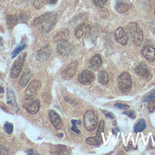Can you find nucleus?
Wrapping results in <instances>:
<instances>
[{"instance_id":"1","label":"nucleus","mask_w":155,"mask_h":155,"mask_svg":"<svg viewBox=\"0 0 155 155\" xmlns=\"http://www.w3.org/2000/svg\"><path fill=\"white\" fill-rule=\"evenodd\" d=\"M126 28L134 44L136 46L139 45L143 39V33L139 25L136 22H130L127 25Z\"/></svg>"},{"instance_id":"2","label":"nucleus","mask_w":155,"mask_h":155,"mask_svg":"<svg viewBox=\"0 0 155 155\" xmlns=\"http://www.w3.org/2000/svg\"><path fill=\"white\" fill-rule=\"evenodd\" d=\"M85 128L90 131H93L97 127V118L96 113L93 110L87 111L84 116Z\"/></svg>"},{"instance_id":"3","label":"nucleus","mask_w":155,"mask_h":155,"mask_svg":"<svg viewBox=\"0 0 155 155\" xmlns=\"http://www.w3.org/2000/svg\"><path fill=\"white\" fill-rule=\"evenodd\" d=\"M23 107L30 113H36L40 108L39 101L34 99L32 96H28L23 101Z\"/></svg>"},{"instance_id":"4","label":"nucleus","mask_w":155,"mask_h":155,"mask_svg":"<svg viewBox=\"0 0 155 155\" xmlns=\"http://www.w3.org/2000/svg\"><path fill=\"white\" fill-rule=\"evenodd\" d=\"M118 87L119 89L126 92L130 90L132 85V80L130 74L127 72H124L118 77Z\"/></svg>"},{"instance_id":"5","label":"nucleus","mask_w":155,"mask_h":155,"mask_svg":"<svg viewBox=\"0 0 155 155\" xmlns=\"http://www.w3.org/2000/svg\"><path fill=\"white\" fill-rule=\"evenodd\" d=\"M25 53L21 54L13 63L10 70V76L12 78L15 79L19 75L25 61Z\"/></svg>"},{"instance_id":"6","label":"nucleus","mask_w":155,"mask_h":155,"mask_svg":"<svg viewBox=\"0 0 155 155\" xmlns=\"http://www.w3.org/2000/svg\"><path fill=\"white\" fill-rule=\"evenodd\" d=\"M78 68V62L76 61H72L62 70L61 75L63 78L67 80H69L73 78L75 75Z\"/></svg>"},{"instance_id":"7","label":"nucleus","mask_w":155,"mask_h":155,"mask_svg":"<svg viewBox=\"0 0 155 155\" xmlns=\"http://www.w3.org/2000/svg\"><path fill=\"white\" fill-rule=\"evenodd\" d=\"M114 38L118 43L125 45L128 41V35L126 30L121 27L117 28L114 31Z\"/></svg>"},{"instance_id":"8","label":"nucleus","mask_w":155,"mask_h":155,"mask_svg":"<svg viewBox=\"0 0 155 155\" xmlns=\"http://www.w3.org/2000/svg\"><path fill=\"white\" fill-rule=\"evenodd\" d=\"M94 79V76L93 73L88 70H84L78 76L79 82L84 85H87L91 83Z\"/></svg>"},{"instance_id":"9","label":"nucleus","mask_w":155,"mask_h":155,"mask_svg":"<svg viewBox=\"0 0 155 155\" xmlns=\"http://www.w3.org/2000/svg\"><path fill=\"white\" fill-rule=\"evenodd\" d=\"M57 50L60 54L67 56L72 53L73 48L72 45L66 41L60 42L57 46Z\"/></svg>"},{"instance_id":"10","label":"nucleus","mask_w":155,"mask_h":155,"mask_svg":"<svg viewBox=\"0 0 155 155\" xmlns=\"http://www.w3.org/2000/svg\"><path fill=\"white\" fill-rule=\"evenodd\" d=\"M135 73L140 77L142 78L145 80H150L151 78V75L147 68V67L143 62L140 63L138 66H137L134 70Z\"/></svg>"},{"instance_id":"11","label":"nucleus","mask_w":155,"mask_h":155,"mask_svg":"<svg viewBox=\"0 0 155 155\" xmlns=\"http://www.w3.org/2000/svg\"><path fill=\"white\" fill-rule=\"evenodd\" d=\"M141 53L149 62H153L155 60V48L153 47L145 45L142 47Z\"/></svg>"},{"instance_id":"12","label":"nucleus","mask_w":155,"mask_h":155,"mask_svg":"<svg viewBox=\"0 0 155 155\" xmlns=\"http://www.w3.org/2000/svg\"><path fill=\"white\" fill-rule=\"evenodd\" d=\"M50 122L56 129H60L62 126V122L59 115L54 110H50L48 113Z\"/></svg>"},{"instance_id":"13","label":"nucleus","mask_w":155,"mask_h":155,"mask_svg":"<svg viewBox=\"0 0 155 155\" xmlns=\"http://www.w3.org/2000/svg\"><path fill=\"white\" fill-rule=\"evenodd\" d=\"M131 7V3L129 0H117L115 8L119 13H125Z\"/></svg>"},{"instance_id":"14","label":"nucleus","mask_w":155,"mask_h":155,"mask_svg":"<svg viewBox=\"0 0 155 155\" xmlns=\"http://www.w3.org/2000/svg\"><path fill=\"white\" fill-rule=\"evenodd\" d=\"M41 83L37 79L33 80L28 85L25 90V94L28 96H33L40 88Z\"/></svg>"},{"instance_id":"15","label":"nucleus","mask_w":155,"mask_h":155,"mask_svg":"<svg viewBox=\"0 0 155 155\" xmlns=\"http://www.w3.org/2000/svg\"><path fill=\"white\" fill-rule=\"evenodd\" d=\"M7 101L8 105L15 111H18V107L15 99V96L12 90L8 88L7 90Z\"/></svg>"},{"instance_id":"16","label":"nucleus","mask_w":155,"mask_h":155,"mask_svg":"<svg viewBox=\"0 0 155 155\" xmlns=\"http://www.w3.org/2000/svg\"><path fill=\"white\" fill-rule=\"evenodd\" d=\"M69 38V30L68 28H62L54 36L53 41L55 42L66 41Z\"/></svg>"},{"instance_id":"17","label":"nucleus","mask_w":155,"mask_h":155,"mask_svg":"<svg viewBox=\"0 0 155 155\" xmlns=\"http://www.w3.org/2000/svg\"><path fill=\"white\" fill-rule=\"evenodd\" d=\"M50 52V48L49 46L42 47L38 51L36 54V58L38 61H44L48 58Z\"/></svg>"},{"instance_id":"18","label":"nucleus","mask_w":155,"mask_h":155,"mask_svg":"<svg viewBox=\"0 0 155 155\" xmlns=\"http://www.w3.org/2000/svg\"><path fill=\"white\" fill-rule=\"evenodd\" d=\"M102 64V59L99 54L93 56L89 61V66L93 70H97Z\"/></svg>"},{"instance_id":"19","label":"nucleus","mask_w":155,"mask_h":155,"mask_svg":"<svg viewBox=\"0 0 155 155\" xmlns=\"http://www.w3.org/2000/svg\"><path fill=\"white\" fill-rule=\"evenodd\" d=\"M89 29V26L87 24H79L74 30L75 36L79 39L81 38Z\"/></svg>"},{"instance_id":"20","label":"nucleus","mask_w":155,"mask_h":155,"mask_svg":"<svg viewBox=\"0 0 155 155\" xmlns=\"http://www.w3.org/2000/svg\"><path fill=\"white\" fill-rule=\"evenodd\" d=\"M53 13L52 12H49L45 13L36 19H34L33 21V25H38L40 24H42L44 22H45L47 21H48L50 18H51L53 16Z\"/></svg>"},{"instance_id":"21","label":"nucleus","mask_w":155,"mask_h":155,"mask_svg":"<svg viewBox=\"0 0 155 155\" xmlns=\"http://www.w3.org/2000/svg\"><path fill=\"white\" fill-rule=\"evenodd\" d=\"M31 73L29 70H27L25 71L21 76L20 80H19V84L22 87H25L28 82V81H30V78H31Z\"/></svg>"},{"instance_id":"22","label":"nucleus","mask_w":155,"mask_h":155,"mask_svg":"<svg viewBox=\"0 0 155 155\" xmlns=\"http://www.w3.org/2000/svg\"><path fill=\"white\" fill-rule=\"evenodd\" d=\"M98 81L103 85H105L108 82V75L105 70H102L98 73Z\"/></svg>"},{"instance_id":"23","label":"nucleus","mask_w":155,"mask_h":155,"mask_svg":"<svg viewBox=\"0 0 155 155\" xmlns=\"http://www.w3.org/2000/svg\"><path fill=\"white\" fill-rule=\"evenodd\" d=\"M145 120L142 118L139 119L137 120V122L134 127V131L135 133H138L143 131L145 128Z\"/></svg>"},{"instance_id":"24","label":"nucleus","mask_w":155,"mask_h":155,"mask_svg":"<svg viewBox=\"0 0 155 155\" xmlns=\"http://www.w3.org/2000/svg\"><path fill=\"white\" fill-rule=\"evenodd\" d=\"M102 137L101 136H97L95 137H88L86 139V143L88 145H98L101 143L102 141Z\"/></svg>"},{"instance_id":"25","label":"nucleus","mask_w":155,"mask_h":155,"mask_svg":"<svg viewBox=\"0 0 155 155\" xmlns=\"http://www.w3.org/2000/svg\"><path fill=\"white\" fill-rule=\"evenodd\" d=\"M18 20V19L14 16L9 15V16H6L7 24V26H8V28H9V30L13 27V26L15 25V24L16 23Z\"/></svg>"},{"instance_id":"26","label":"nucleus","mask_w":155,"mask_h":155,"mask_svg":"<svg viewBox=\"0 0 155 155\" xmlns=\"http://www.w3.org/2000/svg\"><path fill=\"white\" fill-rule=\"evenodd\" d=\"M26 47V45L25 43H21L18 46H17L15 50L12 52L11 56L12 58L16 57L22 50H23L25 47Z\"/></svg>"},{"instance_id":"27","label":"nucleus","mask_w":155,"mask_h":155,"mask_svg":"<svg viewBox=\"0 0 155 155\" xmlns=\"http://www.w3.org/2000/svg\"><path fill=\"white\" fill-rule=\"evenodd\" d=\"M155 97V90H151L148 94H147L143 99V102H150Z\"/></svg>"},{"instance_id":"28","label":"nucleus","mask_w":155,"mask_h":155,"mask_svg":"<svg viewBox=\"0 0 155 155\" xmlns=\"http://www.w3.org/2000/svg\"><path fill=\"white\" fill-rule=\"evenodd\" d=\"M4 129L8 134H11L13 130V125L10 122H5L4 124Z\"/></svg>"},{"instance_id":"29","label":"nucleus","mask_w":155,"mask_h":155,"mask_svg":"<svg viewBox=\"0 0 155 155\" xmlns=\"http://www.w3.org/2000/svg\"><path fill=\"white\" fill-rule=\"evenodd\" d=\"M71 123H72V127L71 128V130H73L74 132L76 133H79V131L77 129V127H76V125L78 124V125H80L81 124V122L79 120H71Z\"/></svg>"},{"instance_id":"30","label":"nucleus","mask_w":155,"mask_h":155,"mask_svg":"<svg viewBox=\"0 0 155 155\" xmlns=\"http://www.w3.org/2000/svg\"><path fill=\"white\" fill-rule=\"evenodd\" d=\"M104 120H101L99 124V127L96 132V134L97 136H101V133L104 131Z\"/></svg>"},{"instance_id":"31","label":"nucleus","mask_w":155,"mask_h":155,"mask_svg":"<svg viewBox=\"0 0 155 155\" xmlns=\"http://www.w3.org/2000/svg\"><path fill=\"white\" fill-rule=\"evenodd\" d=\"M148 110L150 112L152 113L155 110V99H152L149 102L148 104Z\"/></svg>"},{"instance_id":"32","label":"nucleus","mask_w":155,"mask_h":155,"mask_svg":"<svg viewBox=\"0 0 155 155\" xmlns=\"http://www.w3.org/2000/svg\"><path fill=\"white\" fill-rule=\"evenodd\" d=\"M108 0H93V3L97 7H102Z\"/></svg>"},{"instance_id":"33","label":"nucleus","mask_w":155,"mask_h":155,"mask_svg":"<svg viewBox=\"0 0 155 155\" xmlns=\"http://www.w3.org/2000/svg\"><path fill=\"white\" fill-rule=\"evenodd\" d=\"M114 106L119 109H122V110H126L128 109L129 108V106L127 105H124L120 103H116L114 104Z\"/></svg>"},{"instance_id":"34","label":"nucleus","mask_w":155,"mask_h":155,"mask_svg":"<svg viewBox=\"0 0 155 155\" xmlns=\"http://www.w3.org/2000/svg\"><path fill=\"white\" fill-rule=\"evenodd\" d=\"M123 114H126L127 116H128V117H130L131 118H134L135 117V114H134V111H133V110L125 111L123 112Z\"/></svg>"},{"instance_id":"35","label":"nucleus","mask_w":155,"mask_h":155,"mask_svg":"<svg viewBox=\"0 0 155 155\" xmlns=\"http://www.w3.org/2000/svg\"><path fill=\"white\" fill-rule=\"evenodd\" d=\"M8 154V150L6 147L0 145V154Z\"/></svg>"},{"instance_id":"36","label":"nucleus","mask_w":155,"mask_h":155,"mask_svg":"<svg viewBox=\"0 0 155 155\" xmlns=\"http://www.w3.org/2000/svg\"><path fill=\"white\" fill-rule=\"evenodd\" d=\"M25 152H26V153H27V154H29V155L38 154V153L36 152L35 151H34V150H32V149H27Z\"/></svg>"},{"instance_id":"37","label":"nucleus","mask_w":155,"mask_h":155,"mask_svg":"<svg viewBox=\"0 0 155 155\" xmlns=\"http://www.w3.org/2000/svg\"><path fill=\"white\" fill-rule=\"evenodd\" d=\"M105 116H106V117H110V118H114V115L111 113H108L107 114H105Z\"/></svg>"},{"instance_id":"38","label":"nucleus","mask_w":155,"mask_h":155,"mask_svg":"<svg viewBox=\"0 0 155 155\" xmlns=\"http://www.w3.org/2000/svg\"><path fill=\"white\" fill-rule=\"evenodd\" d=\"M47 2L50 4H55L58 0H47Z\"/></svg>"},{"instance_id":"39","label":"nucleus","mask_w":155,"mask_h":155,"mask_svg":"<svg viewBox=\"0 0 155 155\" xmlns=\"http://www.w3.org/2000/svg\"><path fill=\"white\" fill-rule=\"evenodd\" d=\"M119 129L117 127H116V128H115L113 130V132L114 134H117V133L119 131Z\"/></svg>"},{"instance_id":"40","label":"nucleus","mask_w":155,"mask_h":155,"mask_svg":"<svg viewBox=\"0 0 155 155\" xmlns=\"http://www.w3.org/2000/svg\"><path fill=\"white\" fill-rule=\"evenodd\" d=\"M4 92V89H3V88L0 85V93H3Z\"/></svg>"},{"instance_id":"41","label":"nucleus","mask_w":155,"mask_h":155,"mask_svg":"<svg viewBox=\"0 0 155 155\" xmlns=\"http://www.w3.org/2000/svg\"><path fill=\"white\" fill-rule=\"evenodd\" d=\"M3 41H2V39L1 37H0V45H2Z\"/></svg>"},{"instance_id":"42","label":"nucleus","mask_w":155,"mask_h":155,"mask_svg":"<svg viewBox=\"0 0 155 155\" xmlns=\"http://www.w3.org/2000/svg\"><path fill=\"white\" fill-rule=\"evenodd\" d=\"M154 15H155V8H154Z\"/></svg>"}]
</instances>
